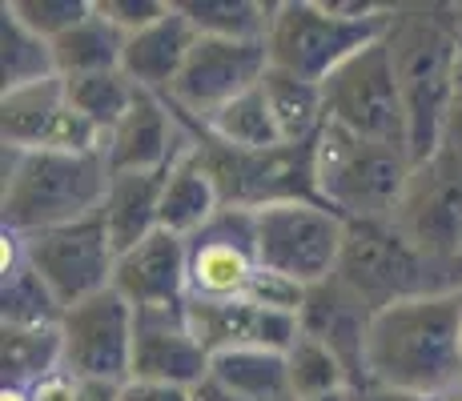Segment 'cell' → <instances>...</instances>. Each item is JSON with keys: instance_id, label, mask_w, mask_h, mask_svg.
Instances as JSON below:
<instances>
[{"instance_id": "obj_1", "label": "cell", "mask_w": 462, "mask_h": 401, "mask_svg": "<svg viewBox=\"0 0 462 401\" xmlns=\"http://www.w3.org/2000/svg\"><path fill=\"white\" fill-rule=\"evenodd\" d=\"M386 44L406 109V149L414 165L442 153L462 68V8L390 5Z\"/></svg>"}, {"instance_id": "obj_2", "label": "cell", "mask_w": 462, "mask_h": 401, "mask_svg": "<svg viewBox=\"0 0 462 401\" xmlns=\"http://www.w3.org/2000/svg\"><path fill=\"white\" fill-rule=\"evenodd\" d=\"M366 381L450 397L462 389V301L458 293L398 301L370 321ZM362 381V386H366Z\"/></svg>"}, {"instance_id": "obj_3", "label": "cell", "mask_w": 462, "mask_h": 401, "mask_svg": "<svg viewBox=\"0 0 462 401\" xmlns=\"http://www.w3.org/2000/svg\"><path fill=\"white\" fill-rule=\"evenodd\" d=\"M113 169L105 153H57V149H5L0 181V229L16 237L49 233L97 217L109 193Z\"/></svg>"}, {"instance_id": "obj_4", "label": "cell", "mask_w": 462, "mask_h": 401, "mask_svg": "<svg viewBox=\"0 0 462 401\" xmlns=\"http://www.w3.org/2000/svg\"><path fill=\"white\" fill-rule=\"evenodd\" d=\"M390 5L366 0H278L270 37V68L326 85L350 57L386 37Z\"/></svg>"}, {"instance_id": "obj_5", "label": "cell", "mask_w": 462, "mask_h": 401, "mask_svg": "<svg viewBox=\"0 0 462 401\" xmlns=\"http://www.w3.org/2000/svg\"><path fill=\"white\" fill-rule=\"evenodd\" d=\"M318 201L342 221H394L414 177V157L402 145L354 137L326 124L314 153Z\"/></svg>"}, {"instance_id": "obj_6", "label": "cell", "mask_w": 462, "mask_h": 401, "mask_svg": "<svg viewBox=\"0 0 462 401\" xmlns=\"http://www.w3.org/2000/svg\"><path fill=\"white\" fill-rule=\"evenodd\" d=\"M334 278L366 301L370 314L430 293H455L447 273L394 221H346V245Z\"/></svg>"}, {"instance_id": "obj_7", "label": "cell", "mask_w": 462, "mask_h": 401, "mask_svg": "<svg viewBox=\"0 0 462 401\" xmlns=\"http://www.w3.org/2000/svg\"><path fill=\"white\" fill-rule=\"evenodd\" d=\"M257 261L265 273L314 289L330 281L342 261L346 221L322 201H282L254 209Z\"/></svg>"}, {"instance_id": "obj_8", "label": "cell", "mask_w": 462, "mask_h": 401, "mask_svg": "<svg viewBox=\"0 0 462 401\" xmlns=\"http://www.w3.org/2000/svg\"><path fill=\"white\" fill-rule=\"evenodd\" d=\"M193 137H198V153L217 181L226 209L254 213L282 201H318V141L314 145H278L270 153H237V149L217 145L201 129H193Z\"/></svg>"}, {"instance_id": "obj_9", "label": "cell", "mask_w": 462, "mask_h": 401, "mask_svg": "<svg viewBox=\"0 0 462 401\" xmlns=\"http://www.w3.org/2000/svg\"><path fill=\"white\" fill-rule=\"evenodd\" d=\"M322 93L330 124L354 132V137L406 149V109H402V93H398V73L386 37L366 44L358 57L346 60L322 85Z\"/></svg>"}, {"instance_id": "obj_10", "label": "cell", "mask_w": 462, "mask_h": 401, "mask_svg": "<svg viewBox=\"0 0 462 401\" xmlns=\"http://www.w3.org/2000/svg\"><path fill=\"white\" fill-rule=\"evenodd\" d=\"M270 73V49L265 41H217L198 37L189 60H185L177 85L169 88L165 101L173 113L193 129H206L221 109L237 101V96L254 93Z\"/></svg>"}, {"instance_id": "obj_11", "label": "cell", "mask_w": 462, "mask_h": 401, "mask_svg": "<svg viewBox=\"0 0 462 401\" xmlns=\"http://www.w3.org/2000/svg\"><path fill=\"white\" fill-rule=\"evenodd\" d=\"M24 257L41 273V281L49 285L52 297L60 301V309H73L97 293L113 289L117 249L105 233L101 213L77 221V225L24 237Z\"/></svg>"}, {"instance_id": "obj_12", "label": "cell", "mask_w": 462, "mask_h": 401, "mask_svg": "<svg viewBox=\"0 0 462 401\" xmlns=\"http://www.w3.org/2000/svg\"><path fill=\"white\" fill-rule=\"evenodd\" d=\"M0 141L5 149H21V153H37V149L105 153L109 137L73 109L65 77H52L41 85L0 93Z\"/></svg>"}, {"instance_id": "obj_13", "label": "cell", "mask_w": 462, "mask_h": 401, "mask_svg": "<svg viewBox=\"0 0 462 401\" xmlns=\"http://www.w3.org/2000/svg\"><path fill=\"white\" fill-rule=\"evenodd\" d=\"M394 225L447 273L462 245V160L434 153L414 165L411 189L394 213ZM450 281V278H447Z\"/></svg>"}, {"instance_id": "obj_14", "label": "cell", "mask_w": 462, "mask_h": 401, "mask_svg": "<svg viewBox=\"0 0 462 401\" xmlns=\"http://www.w3.org/2000/svg\"><path fill=\"white\" fill-rule=\"evenodd\" d=\"M133 321L137 309L117 289H105L81 305L65 309L60 342H65L69 378H109L129 381L133 369Z\"/></svg>"}, {"instance_id": "obj_15", "label": "cell", "mask_w": 462, "mask_h": 401, "mask_svg": "<svg viewBox=\"0 0 462 401\" xmlns=\"http://www.w3.org/2000/svg\"><path fill=\"white\" fill-rule=\"evenodd\" d=\"M185 245H189V301L245 297L262 273L254 213L245 209H221Z\"/></svg>"}, {"instance_id": "obj_16", "label": "cell", "mask_w": 462, "mask_h": 401, "mask_svg": "<svg viewBox=\"0 0 462 401\" xmlns=\"http://www.w3.org/2000/svg\"><path fill=\"white\" fill-rule=\"evenodd\" d=\"M209 365L213 358L193 333L185 305L137 309L129 381H162V386L198 389L209 378Z\"/></svg>"}, {"instance_id": "obj_17", "label": "cell", "mask_w": 462, "mask_h": 401, "mask_svg": "<svg viewBox=\"0 0 462 401\" xmlns=\"http://www.w3.org/2000/svg\"><path fill=\"white\" fill-rule=\"evenodd\" d=\"M185 314H189L193 333L209 350V358L237 350L290 353V345L301 337L298 314H278L270 305H257L254 297L185 301Z\"/></svg>"}, {"instance_id": "obj_18", "label": "cell", "mask_w": 462, "mask_h": 401, "mask_svg": "<svg viewBox=\"0 0 462 401\" xmlns=\"http://www.w3.org/2000/svg\"><path fill=\"white\" fill-rule=\"evenodd\" d=\"M189 141L193 124L177 117L165 96L137 93L125 121L105 141V157H109L113 173H157V169L173 165L189 149Z\"/></svg>"}, {"instance_id": "obj_19", "label": "cell", "mask_w": 462, "mask_h": 401, "mask_svg": "<svg viewBox=\"0 0 462 401\" xmlns=\"http://www.w3.org/2000/svg\"><path fill=\"white\" fill-rule=\"evenodd\" d=\"M113 289L133 309H165L189 301V245L177 233H149L141 245L117 257Z\"/></svg>"}, {"instance_id": "obj_20", "label": "cell", "mask_w": 462, "mask_h": 401, "mask_svg": "<svg viewBox=\"0 0 462 401\" xmlns=\"http://www.w3.org/2000/svg\"><path fill=\"white\" fill-rule=\"evenodd\" d=\"M370 321L374 314L366 309V301H358L337 278L306 289V301L298 309V325L306 337H314L318 345L334 353L346 365L354 389L366 381V342H370Z\"/></svg>"}, {"instance_id": "obj_21", "label": "cell", "mask_w": 462, "mask_h": 401, "mask_svg": "<svg viewBox=\"0 0 462 401\" xmlns=\"http://www.w3.org/2000/svg\"><path fill=\"white\" fill-rule=\"evenodd\" d=\"M193 44H198V29L181 13V5H169L162 21H153L149 29L125 37V57H121V73H125L141 93L169 96V88L177 85L185 60H189Z\"/></svg>"}, {"instance_id": "obj_22", "label": "cell", "mask_w": 462, "mask_h": 401, "mask_svg": "<svg viewBox=\"0 0 462 401\" xmlns=\"http://www.w3.org/2000/svg\"><path fill=\"white\" fill-rule=\"evenodd\" d=\"M169 169H157V173H113L109 193H105L101 205V221L117 257L162 229V193L169 181Z\"/></svg>"}, {"instance_id": "obj_23", "label": "cell", "mask_w": 462, "mask_h": 401, "mask_svg": "<svg viewBox=\"0 0 462 401\" xmlns=\"http://www.w3.org/2000/svg\"><path fill=\"white\" fill-rule=\"evenodd\" d=\"M221 209H226V205H221V189L198 153V137H193L189 149L169 169V181L162 193V229L189 241L193 233H201Z\"/></svg>"}, {"instance_id": "obj_24", "label": "cell", "mask_w": 462, "mask_h": 401, "mask_svg": "<svg viewBox=\"0 0 462 401\" xmlns=\"http://www.w3.org/2000/svg\"><path fill=\"white\" fill-rule=\"evenodd\" d=\"M60 369V325H0V389H32Z\"/></svg>"}, {"instance_id": "obj_25", "label": "cell", "mask_w": 462, "mask_h": 401, "mask_svg": "<svg viewBox=\"0 0 462 401\" xmlns=\"http://www.w3.org/2000/svg\"><path fill=\"white\" fill-rule=\"evenodd\" d=\"M262 96L270 105V117L278 124L282 145H314L326 132V93L322 85H310L301 77H290L282 68H270L262 80Z\"/></svg>"}, {"instance_id": "obj_26", "label": "cell", "mask_w": 462, "mask_h": 401, "mask_svg": "<svg viewBox=\"0 0 462 401\" xmlns=\"http://www.w3.org/2000/svg\"><path fill=\"white\" fill-rule=\"evenodd\" d=\"M52 57H57V73L65 80L113 73V68H121V57H125V32L113 21H105L93 5V13L77 29L52 41Z\"/></svg>"}, {"instance_id": "obj_27", "label": "cell", "mask_w": 462, "mask_h": 401, "mask_svg": "<svg viewBox=\"0 0 462 401\" xmlns=\"http://www.w3.org/2000/svg\"><path fill=\"white\" fill-rule=\"evenodd\" d=\"M209 378L245 401H298L294 386H290L286 353H270V350L217 353L209 365Z\"/></svg>"}, {"instance_id": "obj_28", "label": "cell", "mask_w": 462, "mask_h": 401, "mask_svg": "<svg viewBox=\"0 0 462 401\" xmlns=\"http://www.w3.org/2000/svg\"><path fill=\"white\" fill-rule=\"evenodd\" d=\"M198 37L217 41H265L278 0H177Z\"/></svg>"}, {"instance_id": "obj_29", "label": "cell", "mask_w": 462, "mask_h": 401, "mask_svg": "<svg viewBox=\"0 0 462 401\" xmlns=\"http://www.w3.org/2000/svg\"><path fill=\"white\" fill-rule=\"evenodd\" d=\"M0 68H5V93L60 77L52 44L37 37L8 5H0Z\"/></svg>"}, {"instance_id": "obj_30", "label": "cell", "mask_w": 462, "mask_h": 401, "mask_svg": "<svg viewBox=\"0 0 462 401\" xmlns=\"http://www.w3.org/2000/svg\"><path fill=\"white\" fill-rule=\"evenodd\" d=\"M201 132L213 137L217 145L237 149V153H270V149L282 145L278 124H273L270 105H265V96H262V85H257L254 93L237 96L229 109H221Z\"/></svg>"}, {"instance_id": "obj_31", "label": "cell", "mask_w": 462, "mask_h": 401, "mask_svg": "<svg viewBox=\"0 0 462 401\" xmlns=\"http://www.w3.org/2000/svg\"><path fill=\"white\" fill-rule=\"evenodd\" d=\"M65 85H69V101H73V109L81 113L88 124H97L105 137L125 121V113L133 109V101H137V93H141L121 68H113V73L77 77V80H65Z\"/></svg>"}, {"instance_id": "obj_32", "label": "cell", "mask_w": 462, "mask_h": 401, "mask_svg": "<svg viewBox=\"0 0 462 401\" xmlns=\"http://www.w3.org/2000/svg\"><path fill=\"white\" fill-rule=\"evenodd\" d=\"M286 369H290V386H294L298 401H318V397L342 394V389H354L346 365L337 361L326 345H318L314 337H306V333L290 345Z\"/></svg>"}, {"instance_id": "obj_33", "label": "cell", "mask_w": 462, "mask_h": 401, "mask_svg": "<svg viewBox=\"0 0 462 401\" xmlns=\"http://www.w3.org/2000/svg\"><path fill=\"white\" fill-rule=\"evenodd\" d=\"M5 5L49 44L65 37L69 29H77L93 13V0H5Z\"/></svg>"}, {"instance_id": "obj_34", "label": "cell", "mask_w": 462, "mask_h": 401, "mask_svg": "<svg viewBox=\"0 0 462 401\" xmlns=\"http://www.w3.org/2000/svg\"><path fill=\"white\" fill-rule=\"evenodd\" d=\"M93 5L105 21H113L125 37H133V32L149 29L153 21H162L173 0H93Z\"/></svg>"}, {"instance_id": "obj_35", "label": "cell", "mask_w": 462, "mask_h": 401, "mask_svg": "<svg viewBox=\"0 0 462 401\" xmlns=\"http://www.w3.org/2000/svg\"><path fill=\"white\" fill-rule=\"evenodd\" d=\"M125 401H193V389L162 381H125Z\"/></svg>"}, {"instance_id": "obj_36", "label": "cell", "mask_w": 462, "mask_h": 401, "mask_svg": "<svg viewBox=\"0 0 462 401\" xmlns=\"http://www.w3.org/2000/svg\"><path fill=\"white\" fill-rule=\"evenodd\" d=\"M77 381V401H125V381L109 378H73Z\"/></svg>"}, {"instance_id": "obj_37", "label": "cell", "mask_w": 462, "mask_h": 401, "mask_svg": "<svg viewBox=\"0 0 462 401\" xmlns=\"http://www.w3.org/2000/svg\"><path fill=\"white\" fill-rule=\"evenodd\" d=\"M29 394H32V401H77V381L60 369V373H52V378H44L41 386H32Z\"/></svg>"}, {"instance_id": "obj_38", "label": "cell", "mask_w": 462, "mask_h": 401, "mask_svg": "<svg viewBox=\"0 0 462 401\" xmlns=\"http://www.w3.org/2000/svg\"><path fill=\"white\" fill-rule=\"evenodd\" d=\"M358 401H442V397H426V394H411V389H394V386H378V381H366V386L354 389Z\"/></svg>"}, {"instance_id": "obj_39", "label": "cell", "mask_w": 462, "mask_h": 401, "mask_svg": "<svg viewBox=\"0 0 462 401\" xmlns=\"http://www.w3.org/2000/svg\"><path fill=\"white\" fill-rule=\"evenodd\" d=\"M442 153H450V157L462 160V68H458V93H455V109H450V124H447Z\"/></svg>"}, {"instance_id": "obj_40", "label": "cell", "mask_w": 462, "mask_h": 401, "mask_svg": "<svg viewBox=\"0 0 462 401\" xmlns=\"http://www.w3.org/2000/svg\"><path fill=\"white\" fill-rule=\"evenodd\" d=\"M193 401H245V397H237L234 389H226V386H217L213 378H206L198 389H193Z\"/></svg>"}, {"instance_id": "obj_41", "label": "cell", "mask_w": 462, "mask_h": 401, "mask_svg": "<svg viewBox=\"0 0 462 401\" xmlns=\"http://www.w3.org/2000/svg\"><path fill=\"white\" fill-rule=\"evenodd\" d=\"M447 278H450V289H462V245H458V253H455V261L447 265Z\"/></svg>"}, {"instance_id": "obj_42", "label": "cell", "mask_w": 462, "mask_h": 401, "mask_svg": "<svg viewBox=\"0 0 462 401\" xmlns=\"http://www.w3.org/2000/svg\"><path fill=\"white\" fill-rule=\"evenodd\" d=\"M0 401H32L29 389H0Z\"/></svg>"}, {"instance_id": "obj_43", "label": "cell", "mask_w": 462, "mask_h": 401, "mask_svg": "<svg viewBox=\"0 0 462 401\" xmlns=\"http://www.w3.org/2000/svg\"><path fill=\"white\" fill-rule=\"evenodd\" d=\"M318 401H358L354 389H342V394H330V397H318Z\"/></svg>"}, {"instance_id": "obj_44", "label": "cell", "mask_w": 462, "mask_h": 401, "mask_svg": "<svg viewBox=\"0 0 462 401\" xmlns=\"http://www.w3.org/2000/svg\"><path fill=\"white\" fill-rule=\"evenodd\" d=\"M442 401H462V389H458V394H450V397H442Z\"/></svg>"}, {"instance_id": "obj_45", "label": "cell", "mask_w": 462, "mask_h": 401, "mask_svg": "<svg viewBox=\"0 0 462 401\" xmlns=\"http://www.w3.org/2000/svg\"><path fill=\"white\" fill-rule=\"evenodd\" d=\"M458 301H462V289H458Z\"/></svg>"}]
</instances>
